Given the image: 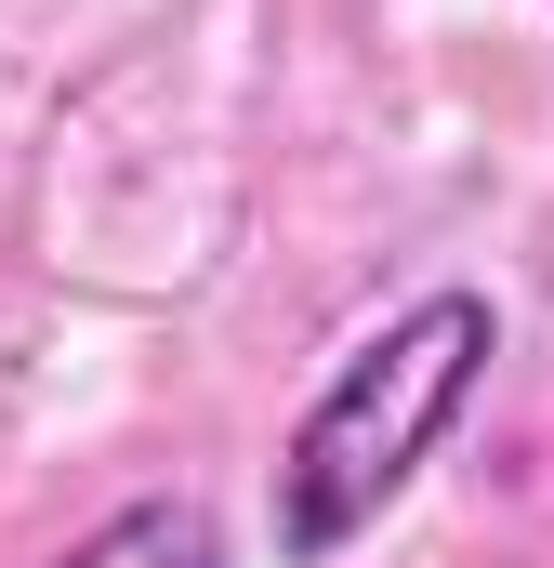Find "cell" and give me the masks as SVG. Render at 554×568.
Segmentation results:
<instances>
[{
    "label": "cell",
    "instance_id": "cell-1",
    "mask_svg": "<svg viewBox=\"0 0 554 568\" xmlns=\"http://www.w3.org/2000/svg\"><path fill=\"white\" fill-rule=\"evenodd\" d=\"M489 357H502L489 291H422L357 357H330V384L304 397V424L277 449V556L317 568L357 529H383V503L435 463V436L462 424V397L489 384Z\"/></svg>",
    "mask_w": 554,
    "mask_h": 568
},
{
    "label": "cell",
    "instance_id": "cell-2",
    "mask_svg": "<svg viewBox=\"0 0 554 568\" xmlns=\"http://www.w3.org/2000/svg\"><path fill=\"white\" fill-rule=\"evenodd\" d=\"M53 568H225V529H212V503L145 489V503H120L106 529H80Z\"/></svg>",
    "mask_w": 554,
    "mask_h": 568
}]
</instances>
